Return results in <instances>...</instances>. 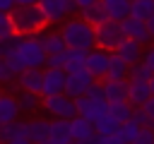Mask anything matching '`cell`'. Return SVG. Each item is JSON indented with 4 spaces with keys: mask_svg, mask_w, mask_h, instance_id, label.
I'll return each mask as SVG.
<instances>
[{
    "mask_svg": "<svg viewBox=\"0 0 154 144\" xmlns=\"http://www.w3.org/2000/svg\"><path fill=\"white\" fill-rule=\"evenodd\" d=\"M19 89H29V91H38L43 86V67H24L17 77H14Z\"/></svg>",
    "mask_w": 154,
    "mask_h": 144,
    "instance_id": "2e32d148",
    "label": "cell"
},
{
    "mask_svg": "<svg viewBox=\"0 0 154 144\" xmlns=\"http://www.w3.org/2000/svg\"><path fill=\"white\" fill-rule=\"evenodd\" d=\"M14 55H17V60L22 62V67H43V62H46V50H43V46H41L38 34L17 36Z\"/></svg>",
    "mask_w": 154,
    "mask_h": 144,
    "instance_id": "3957f363",
    "label": "cell"
},
{
    "mask_svg": "<svg viewBox=\"0 0 154 144\" xmlns=\"http://www.w3.org/2000/svg\"><path fill=\"white\" fill-rule=\"evenodd\" d=\"M17 5H34V2H38V0H14Z\"/></svg>",
    "mask_w": 154,
    "mask_h": 144,
    "instance_id": "60d3db41",
    "label": "cell"
},
{
    "mask_svg": "<svg viewBox=\"0 0 154 144\" xmlns=\"http://www.w3.org/2000/svg\"><path fill=\"white\" fill-rule=\"evenodd\" d=\"M91 82H94V77L89 74L87 67H82L77 72H65V94L72 96V98H77V96H82L89 89Z\"/></svg>",
    "mask_w": 154,
    "mask_h": 144,
    "instance_id": "ba28073f",
    "label": "cell"
},
{
    "mask_svg": "<svg viewBox=\"0 0 154 144\" xmlns=\"http://www.w3.org/2000/svg\"><path fill=\"white\" fill-rule=\"evenodd\" d=\"M144 24H147V31H149V34H152V38H154V12L144 19Z\"/></svg>",
    "mask_w": 154,
    "mask_h": 144,
    "instance_id": "74e56055",
    "label": "cell"
},
{
    "mask_svg": "<svg viewBox=\"0 0 154 144\" xmlns=\"http://www.w3.org/2000/svg\"><path fill=\"white\" fill-rule=\"evenodd\" d=\"M111 53H116V55H118V58H123L128 65H132V62L142 60L144 46H142L140 41H135V38H128V36H123V38H120V43H118V46H116Z\"/></svg>",
    "mask_w": 154,
    "mask_h": 144,
    "instance_id": "5bb4252c",
    "label": "cell"
},
{
    "mask_svg": "<svg viewBox=\"0 0 154 144\" xmlns=\"http://www.w3.org/2000/svg\"><path fill=\"white\" fill-rule=\"evenodd\" d=\"M41 110H46L51 118H67V120L77 115L75 98L67 96L65 91H60V94H51V96H43Z\"/></svg>",
    "mask_w": 154,
    "mask_h": 144,
    "instance_id": "277c9868",
    "label": "cell"
},
{
    "mask_svg": "<svg viewBox=\"0 0 154 144\" xmlns=\"http://www.w3.org/2000/svg\"><path fill=\"white\" fill-rule=\"evenodd\" d=\"M38 7L43 10L48 24H60L77 12L75 0H38Z\"/></svg>",
    "mask_w": 154,
    "mask_h": 144,
    "instance_id": "8992f818",
    "label": "cell"
},
{
    "mask_svg": "<svg viewBox=\"0 0 154 144\" xmlns=\"http://www.w3.org/2000/svg\"><path fill=\"white\" fill-rule=\"evenodd\" d=\"M58 31H60V36H63L67 48L89 50V48L96 46V41H94V24H89L82 17H67Z\"/></svg>",
    "mask_w": 154,
    "mask_h": 144,
    "instance_id": "7a4b0ae2",
    "label": "cell"
},
{
    "mask_svg": "<svg viewBox=\"0 0 154 144\" xmlns=\"http://www.w3.org/2000/svg\"><path fill=\"white\" fill-rule=\"evenodd\" d=\"M132 103H128V98H123V101H108V113L116 118V120H120V122H125V120H130V115H132Z\"/></svg>",
    "mask_w": 154,
    "mask_h": 144,
    "instance_id": "83f0119b",
    "label": "cell"
},
{
    "mask_svg": "<svg viewBox=\"0 0 154 144\" xmlns=\"http://www.w3.org/2000/svg\"><path fill=\"white\" fill-rule=\"evenodd\" d=\"M7 36H14V26H12V17L10 12L0 10V38H7Z\"/></svg>",
    "mask_w": 154,
    "mask_h": 144,
    "instance_id": "1f68e13d",
    "label": "cell"
},
{
    "mask_svg": "<svg viewBox=\"0 0 154 144\" xmlns=\"http://www.w3.org/2000/svg\"><path fill=\"white\" fill-rule=\"evenodd\" d=\"M135 144H154V130H152L149 125L140 127V132H137V139H135Z\"/></svg>",
    "mask_w": 154,
    "mask_h": 144,
    "instance_id": "836d02e7",
    "label": "cell"
},
{
    "mask_svg": "<svg viewBox=\"0 0 154 144\" xmlns=\"http://www.w3.org/2000/svg\"><path fill=\"white\" fill-rule=\"evenodd\" d=\"M14 82V72L7 67V62L0 58V84H12Z\"/></svg>",
    "mask_w": 154,
    "mask_h": 144,
    "instance_id": "e575fe53",
    "label": "cell"
},
{
    "mask_svg": "<svg viewBox=\"0 0 154 144\" xmlns=\"http://www.w3.org/2000/svg\"><path fill=\"white\" fill-rule=\"evenodd\" d=\"M152 77V70L144 60H137L128 67V79H149Z\"/></svg>",
    "mask_w": 154,
    "mask_h": 144,
    "instance_id": "4dcf8cb0",
    "label": "cell"
},
{
    "mask_svg": "<svg viewBox=\"0 0 154 144\" xmlns=\"http://www.w3.org/2000/svg\"><path fill=\"white\" fill-rule=\"evenodd\" d=\"M17 101H19V108H22V113H26V115H36V113L41 110L43 96H41L38 91H29V89H22V91L17 94Z\"/></svg>",
    "mask_w": 154,
    "mask_h": 144,
    "instance_id": "ffe728a7",
    "label": "cell"
},
{
    "mask_svg": "<svg viewBox=\"0 0 154 144\" xmlns=\"http://www.w3.org/2000/svg\"><path fill=\"white\" fill-rule=\"evenodd\" d=\"M60 91H65V70L63 67H43L41 96H51V94H60Z\"/></svg>",
    "mask_w": 154,
    "mask_h": 144,
    "instance_id": "8fae6325",
    "label": "cell"
},
{
    "mask_svg": "<svg viewBox=\"0 0 154 144\" xmlns=\"http://www.w3.org/2000/svg\"><path fill=\"white\" fill-rule=\"evenodd\" d=\"M14 5H17L14 0H0V10H5V12H10Z\"/></svg>",
    "mask_w": 154,
    "mask_h": 144,
    "instance_id": "ab89813d",
    "label": "cell"
},
{
    "mask_svg": "<svg viewBox=\"0 0 154 144\" xmlns=\"http://www.w3.org/2000/svg\"><path fill=\"white\" fill-rule=\"evenodd\" d=\"M128 62L123 58H118L116 53H111L108 58V70H106V79H128Z\"/></svg>",
    "mask_w": 154,
    "mask_h": 144,
    "instance_id": "484cf974",
    "label": "cell"
},
{
    "mask_svg": "<svg viewBox=\"0 0 154 144\" xmlns=\"http://www.w3.org/2000/svg\"><path fill=\"white\" fill-rule=\"evenodd\" d=\"M0 94H2V86H0Z\"/></svg>",
    "mask_w": 154,
    "mask_h": 144,
    "instance_id": "ee69618b",
    "label": "cell"
},
{
    "mask_svg": "<svg viewBox=\"0 0 154 144\" xmlns=\"http://www.w3.org/2000/svg\"><path fill=\"white\" fill-rule=\"evenodd\" d=\"M142 60H144V62L149 65V70L154 72V43H149V48L142 53Z\"/></svg>",
    "mask_w": 154,
    "mask_h": 144,
    "instance_id": "d590c367",
    "label": "cell"
},
{
    "mask_svg": "<svg viewBox=\"0 0 154 144\" xmlns=\"http://www.w3.org/2000/svg\"><path fill=\"white\" fill-rule=\"evenodd\" d=\"M0 142L5 144H29V132H26V120H12L0 125Z\"/></svg>",
    "mask_w": 154,
    "mask_h": 144,
    "instance_id": "9c48e42d",
    "label": "cell"
},
{
    "mask_svg": "<svg viewBox=\"0 0 154 144\" xmlns=\"http://www.w3.org/2000/svg\"><path fill=\"white\" fill-rule=\"evenodd\" d=\"M149 127H152V130H154V118H152V120H149Z\"/></svg>",
    "mask_w": 154,
    "mask_h": 144,
    "instance_id": "7bdbcfd3",
    "label": "cell"
},
{
    "mask_svg": "<svg viewBox=\"0 0 154 144\" xmlns=\"http://www.w3.org/2000/svg\"><path fill=\"white\" fill-rule=\"evenodd\" d=\"M79 17H82V19H87L89 24H99V22H103L108 14H106V10H103V2H101V0H96L94 5H89V7L79 10Z\"/></svg>",
    "mask_w": 154,
    "mask_h": 144,
    "instance_id": "4316f807",
    "label": "cell"
},
{
    "mask_svg": "<svg viewBox=\"0 0 154 144\" xmlns=\"http://www.w3.org/2000/svg\"><path fill=\"white\" fill-rule=\"evenodd\" d=\"M38 38H41V46H43L46 55L48 53H60V50L67 48L65 41H63V36H60V31H41Z\"/></svg>",
    "mask_w": 154,
    "mask_h": 144,
    "instance_id": "7402d4cb",
    "label": "cell"
},
{
    "mask_svg": "<svg viewBox=\"0 0 154 144\" xmlns=\"http://www.w3.org/2000/svg\"><path fill=\"white\" fill-rule=\"evenodd\" d=\"M101 2H103L106 14L116 22H120L130 14V0H101Z\"/></svg>",
    "mask_w": 154,
    "mask_h": 144,
    "instance_id": "d4e9b609",
    "label": "cell"
},
{
    "mask_svg": "<svg viewBox=\"0 0 154 144\" xmlns=\"http://www.w3.org/2000/svg\"><path fill=\"white\" fill-rule=\"evenodd\" d=\"M106 101H123L128 94V79H103Z\"/></svg>",
    "mask_w": 154,
    "mask_h": 144,
    "instance_id": "603a6c76",
    "label": "cell"
},
{
    "mask_svg": "<svg viewBox=\"0 0 154 144\" xmlns=\"http://www.w3.org/2000/svg\"><path fill=\"white\" fill-rule=\"evenodd\" d=\"M123 38V31H120V22L106 17L103 22L94 24V41L99 48H106V50H113Z\"/></svg>",
    "mask_w": 154,
    "mask_h": 144,
    "instance_id": "5b68a950",
    "label": "cell"
},
{
    "mask_svg": "<svg viewBox=\"0 0 154 144\" xmlns=\"http://www.w3.org/2000/svg\"><path fill=\"white\" fill-rule=\"evenodd\" d=\"M120 31H123V36H128V38H135V41H140L142 46H149L154 38H152V34L147 31V24L142 22V19H135V17H125V19H120Z\"/></svg>",
    "mask_w": 154,
    "mask_h": 144,
    "instance_id": "30bf717a",
    "label": "cell"
},
{
    "mask_svg": "<svg viewBox=\"0 0 154 144\" xmlns=\"http://www.w3.org/2000/svg\"><path fill=\"white\" fill-rule=\"evenodd\" d=\"M108 58H111V50L106 48H89L87 55H84V67L89 70V74L94 79H106V70H108Z\"/></svg>",
    "mask_w": 154,
    "mask_h": 144,
    "instance_id": "52a82bcc",
    "label": "cell"
},
{
    "mask_svg": "<svg viewBox=\"0 0 154 144\" xmlns=\"http://www.w3.org/2000/svg\"><path fill=\"white\" fill-rule=\"evenodd\" d=\"M19 115H22V108H19L17 96L2 91V94H0V125L12 122V120H17Z\"/></svg>",
    "mask_w": 154,
    "mask_h": 144,
    "instance_id": "ac0fdd59",
    "label": "cell"
},
{
    "mask_svg": "<svg viewBox=\"0 0 154 144\" xmlns=\"http://www.w3.org/2000/svg\"><path fill=\"white\" fill-rule=\"evenodd\" d=\"M118 125H120V120H116V118L106 110L103 115H99V118L94 120V132H101V134H113V132L118 130Z\"/></svg>",
    "mask_w": 154,
    "mask_h": 144,
    "instance_id": "f1b7e54d",
    "label": "cell"
},
{
    "mask_svg": "<svg viewBox=\"0 0 154 144\" xmlns=\"http://www.w3.org/2000/svg\"><path fill=\"white\" fill-rule=\"evenodd\" d=\"M137 132H140V125L135 120H125L113 132V144H130V142L137 139Z\"/></svg>",
    "mask_w": 154,
    "mask_h": 144,
    "instance_id": "44dd1931",
    "label": "cell"
},
{
    "mask_svg": "<svg viewBox=\"0 0 154 144\" xmlns=\"http://www.w3.org/2000/svg\"><path fill=\"white\" fill-rule=\"evenodd\" d=\"M142 108L147 110V115H149V118H154V96H149V98L142 103Z\"/></svg>",
    "mask_w": 154,
    "mask_h": 144,
    "instance_id": "8d00e7d4",
    "label": "cell"
},
{
    "mask_svg": "<svg viewBox=\"0 0 154 144\" xmlns=\"http://www.w3.org/2000/svg\"><path fill=\"white\" fill-rule=\"evenodd\" d=\"M75 106H77V115H84V118L91 120V122L108 110V101H94V98H89L87 94L77 96V98H75Z\"/></svg>",
    "mask_w": 154,
    "mask_h": 144,
    "instance_id": "7c38bea8",
    "label": "cell"
},
{
    "mask_svg": "<svg viewBox=\"0 0 154 144\" xmlns=\"http://www.w3.org/2000/svg\"><path fill=\"white\" fill-rule=\"evenodd\" d=\"M152 43H154V41H152Z\"/></svg>",
    "mask_w": 154,
    "mask_h": 144,
    "instance_id": "f6af8a7d",
    "label": "cell"
},
{
    "mask_svg": "<svg viewBox=\"0 0 154 144\" xmlns=\"http://www.w3.org/2000/svg\"><path fill=\"white\" fill-rule=\"evenodd\" d=\"M63 53H65V62H63V70L65 72H77V70L84 67L87 50H82V48H65Z\"/></svg>",
    "mask_w": 154,
    "mask_h": 144,
    "instance_id": "cb8c5ba5",
    "label": "cell"
},
{
    "mask_svg": "<svg viewBox=\"0 0 154 144\" xmlns=\"http://www.w3.org/2000/svg\"><path fill=\"white\" fill-rule=\"evenodd\" d=\"M149 96H152V91H149V82L147 79H128V94H125L128 103L142 106Z\"/></svg>",
    "mask_w": 154,
    "mask_h": 144,
    "instance_id": "e0dca14e",
    "label": "cell"
},
{
    "mask_svg": "<svg viewBox=\"0 0 154 144\" xmlns=\"http://www.w3.org/2000/svg\"><path fill=\"white\" fill-rule=\"evenodd\" d=\"M12 17V26L17 36H26V34H41L48 26V19L43 14V10L38 7V2L34 5H14L10 10Z\"/></svg>",
    "mask_w": 154,
    "mask_h": 144,
    "instance_id": "6da1fadb",
    "label": "cell"
},
{
    "mask_svg": "<svg viewBox=\"0 0 154 144\" xmlns=\"http://www.w3.org/2000/svg\"><path fill=\"white\" fill-rule=\"evenodd\" d=\"M152 12H154V0H130V17L144 22Z\"/></svg>",
    "mask_w": 154,
    "mask_h": 144,
    "instance_id": "f546056e",
    "label": "cell"
},
{
    "mask_svg": "<svg viewBox=\"0 0 154 144\" xmlns=\"http://www.w3.org/2000/svg\"><path fill=\"white\" fill-rule=\"evenodd\" d=\"M48 122L46 118H31L26 120V132L31 144H48Z\"/></svg>",
    "mask_w": 154,
    "mask_h": 144,
    "instance_id": "d6986e66",
    "label": "cell"
},
{
    "mask_svg": "<svg viewBox=\"0 0 154 144\" xmlns=\"http://www.w3.org/2000/svg\"><path fill=\"white\" fill-rule=\"evenodd\" d=\"M48 144H72L70 120L67 118H51L48 122Z\"/></svg>",
    "mask_w": 154,
    "mask_h": 144,
    "instance_id": "9a60e30c",
    "label": "cell"
},
{
    "mask_svg": "<svg viewBox=\"0 0 154 144\" xmlns=\"http://www.w3.org/2000/svg\"><path fill=\"white\" fill-rule=\"evenodd\" d=\"M96 0H75V5H77V12L79 10H84V7H89V5H94Z\"/></svg>",
    "mask_w": 154,
    "mask_h": 144,
    "instance_id": "f35d334b",
    "label": "cell"
},
{
    "mask_svg": "<svg viewBox=\"0 0 154 144\" xmlns=\"http://www.w3.org/2000/svg\"><path fill=\"white\" fill-rule=\"evenodd\" d=\"M147 82H149V91H152V96H154V72H152V77H149Z\"/></svg>",
    "mask_w": 154,
    "mask_h": 144,
    "instance_id": "b9f144b4",
    "label": "cell"
},
{
    "mask_svg": "<svg viewBox=\"0 0 154 144\" xmlns=\"http://www.w3.org/2000/svg\"><path fill=\"white\" fill-rule=\"evenodd\" d=\"M130 120H135L140 127H144V125H149V120H152V118L147 115V110H144L142 106H135V108H132V115H130Z\"/></svg>",
    "mask_w": 154,
    "mask_h": 144,
    "instance_id": "d6a6232c",
    "label": "cell"
},
{
    "mask_svg": "<svg viewBox=\"0 0 154 144\" xmlns=\"http://www.w3.org/2000/svg\"><path fill=\"white\" fill-rule=\"evenodd\" d=\"M70 132H72V142L75 144H91L94 122L87 120L84 115H75V118H70Z\"/></svg>",
    "mask_w": 154,
    "mask_h": 144,
    "instance_id": "4fadbf2b",
    "label": "cell"
}]
</instances>
